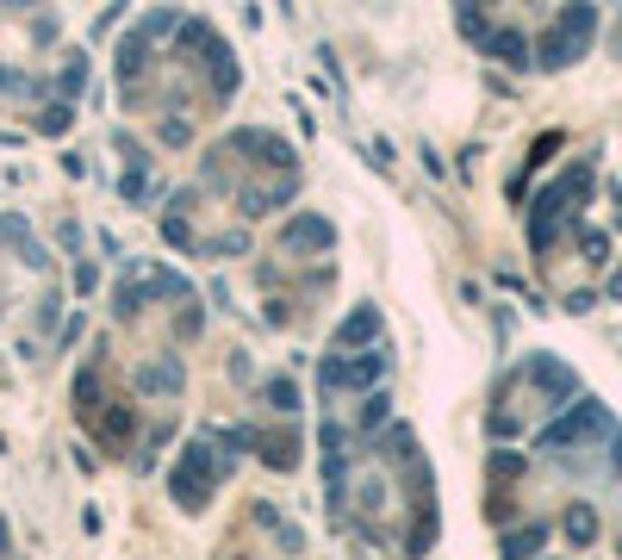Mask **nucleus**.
Returning a JSON list of instances; mask_svg holds the SVG:
<instances>
[{
	"label": "nucleus",
	"mask_w": 622,
	"mask_h": 560,
	"mask_svg": "<svg viewBox=\"0 0 622 560\" xmlns=\"http://www.w3.org/2000/svg\"><path fill=\"white\" fill-rule=\"evenodd\" d=\"M88 430H94V436H100V443L113 448V454H125V448L137 443V417H131V411H125V405H118V411H100V417H94V424H88Z\"/></svg>",
	"instance_id": "4468645a"
},
{
	"label": "nucleus",
	"mask_w": 622,
	"mask_h": 560,
	"mask_svg": "<svg viewBox=\"0 0 622 560\" xmlns=\"http://www.w3.org/2000/svg\"><path fill=\"white\" fill-rule=\"evenodd\" d=\"M69 398H75V417L81 424H94L113 398H107V374H100V361H88V368H75V387H69Z\"/></svg>",
	"instance_id": "1a4fd4ad"
},
{
	"label": "nucleus",
	"mask_w": 622,
	"mask_h": 560,
	"mask_svg": "<svg viewBox=\"0 0 622 560\" xmlns=\"http://www.w3.org/2000/svg\"><path fill=\"white\" fill-rule=\"evenodd\" d=\"M380 454H386V467L411 473V467H417V430H411V424H393V430L380 436Z\"/></svg>",
	"instance_id": "dca6fc26"
},
{
	"label": "nucleus",
	"mask_w": 622,
	"mask_h": 560,
	"mask_svg": "<svg viewBox=\"0 0 622 560\" xmlns=\"http://www.w3.org/2000/svg\"><path fill=\"white\" fill-rule=\"evenodd\" d=\"M299 193V174H281V187H243V219H268Z\"/></svg>",
	"instance_id": "ddd939ff"
},
{
	"label": "nucleus",
	"mask_w": 622,
	"mask_h": 560,
	"mask_svg": "<svg viewBox=\"0 0 622 560\" xmlns=\"http://www.w3.org/2000/svg\"><path fill=\"white\" fill-rule=\"evenodd\" d=\"M548 542V529L542 523H529V529H505V555H535Z\"/></svg>",
	"instance_id": "b1692460"
},
{
	"label": "nucleus",
	"mask_w": 622,
	"mask_h": 560,
	"mask_svg": "<svg viewBox=\"0 0 622 560\" xmlns=\"http://www.w3.org/2000/svg\"><path fill=\"white\" fill-rule=\"evenodd\" d=\"M523 380L542 387L548 398H572V392H579V374H572L566 361H554V355H529V361H523Z\"/></svg>",
	"instance_id": "6e6552de"
},
{
	"label": "nucleus",
	"mask_w": 622,
	"mask_h": 560,
	"mask_svg": "<svg viewBox=\"0 0 622 560\" xmlns=\"http://www.w3.org/2000/svg\"><path fill=\"white\" fill-rule=\"evenodd\" d=\"M0 243L25 262V268H51V256H44V243L32 237V224L19 219V212H0Z\"/></svg>",
	"instance_id": "9d476101"
},
{
	"label": "nucleus",
	"mask_w": 622,
	"mask_h": 560,
	"mask_svg": "<svg viewBox=\"0 0 622 560\" xmlns=\"http://www.w3.org/2000/svg\"><path fill=\"white\" fill-rule=\"evenodd\" d=\"M585 193H591V163L566 168L554 187H542V193H535V206H529V249H535V256H548V249H554L561 219H572V212L585 206Z\"/></svg>",
	"instance_id": "f257e3e1"
},
{
	"label": "nucleus",
	"mask_w": 622,
	"mask_h": 560,
	"mask_svg": "<svg viewBox=\"0 0 622 560\" xmlns=\"http://www.w3.org/2000/svg\"><path fill=\"white\" fill-rule=\"evenodd\" d=\"M330 342H337V349H367V342H380V305H355L337 324Z\"/></svg>",
	"instance_id": "f8f14e48"
},
{
	"label": "nucleus",
	"mask_w": 622,
	"mask_h": 560,
	"mask_svg": "<svg viewBox=\"0 0 622 560\" xmlns=\"http://www.w3.org/2000/svg\"><path fill=\"white\" fill-rule=\"evenodd\" d=\"M100 275H94V262H75V293H94Z\"/></svg>",
	"instance_id": "cd10ccee"
},
{
	"label": "nucleus",
	"mask_w": 622,
	"mask_h": 560,
	"mask_svg": "<svg viewBox=\"0 0 622 560\" xmlns=\"http://www.w3.org/2000/svg\"><path fill=\"white\" fill-rule=\"evenodd\" d=\"M386 417H393V398L374 387L367 398H361V417H355V430H367V436H374V430H386Z\"/></svg>",
	"instance_id": "a211bd4d"
},
{
	"label": "nucleus",
	"mask_w": 622,
	"mask_h": 560,
	"mask_svg": "<svg viewBox=\"0 0 622 560\" xmlns=\"http://www.w3.org/2000/svg\"><path fill=\"white\" fill-rule=\"evenodd\" d=\"M255 454H262V461L274 467V473H286V467L299 461V430H281V436H262V443H255Z\"/></svg>",
	"instance_id": "f3484780"
},
{
	"label": "nucleus",
	"mask_w": 622,
	"mask_h": 560,
	"mask_svg": "<svg viewBox=\"0 0 622 560\" xmlns=\"http://www.w3.org/2000/svg\"><path fill=\"white\" fill-rule=\"evenodd\" d=\"M0 312H6V305H0Z\"/></svg>",
	"instance_id": "7c9ffc66"
},
{
	"label": "nucleus",
	"mask_w": 622,
	"mask_h": 560,
	"mask_svg": "<svg viewBox=\"0 0 622 560\" xmlns=\"http://www.w3.org/2000/svg\"><path fill=\"white\" fill-rule=\"evenodd\" d=\"M591 436H610V411H604L598 398H585V405H572L566 417H554V424L535 436V448H542V454H554V461H572Z\"/></svg>",
	"instance_id": "20e7f679"
},
{
	"label": "nucleus",
	"mask_w": 622,
	"mask_h": 560,
	"mask_svg": "<svg viewBox=\"0 0 622 560\" xmlns=\"http://www.w3.org/2000/svg\"><path fill=\"white\" fill-rule=\"evenodd\" d=\"M367 163H374V168H393V144H386V137H374V144H367Z\"/></svg>",
	"instance_id": "bb28decb"
},
{
	"label": "nucleus",
	"mask_w": 622,
	"mask_h": 560,
	"mask_svg": "<svg viewBox=\"0 0 622 560\" xmlns=\"http://www.w3.org/2000/svg\"><path fill=\"white\" fill-rule=\"evenodd\" d=\"M591 32H598V6H591V0L561 6L554 25H548L542 44H535V62H542V69H566V62H579V56L591 51Z\"/></svg>",
	"instance_id": "7ed1b4c3"
},
{
	"label": "nucleus",
	"mask_w": 622,
	"mask_h": 560,
	"mask_svg": "<svg viewBox=\"0 0 622 560\" xmlns=\"http://www.w3.org/2000/svg\"><path fill=\"white\" fill-rule=\"evenodd\" d=\"M181 361L174 355H162V361H150V368H137V392H156V398H174L181 392Z\"/></svg>",
	"instance_id": "2eb2a0df"
},
{
	"label": "nucleus",
	"mask_w": 622,
	"mask_h": 560,
	"mask_svg": "<svg viewBox=\"0 0 622 560\" xmlns=\"http://www.w3.org/2000/svg\"><path fill=\"white\" fill-rule=\"evenodd\" d=\"M386 368H393V355L367 342L361 355H324L318 387H324V392H374L380 380H386Z\"/></svg>",
	"instance_id": "39448f33"
},
{
	"label": "nucleus",
	"mask_w": 622,
	"mask_h": 560,
	"mask_svg": "<svg viewBox=\"0 0 622 560\" xmlns=\"http://www.w3.org/2000/svg\"><path fill=\"white\" fill-rule=\"evenodd\" d=\"M225 144H230V150H249V163H262V168L299 174V156H292V144H286V137H274V131H262V125H243V131H230Z\"/></svg>",
	"instance_id": "423d86ee"
},
{
	"label": "nucleus",
	"mask_w": 622,
	"mask_h": 560,
	"mask_svg": "<svg viewBox=\"0 0 622 560\" xmlns=\"http://www.w3.org/2000/svg\"><path fill=\"white\" fill-rule=\"evenodd\" d=\"M162 144H193V125L187 118H162Z\"/></svg>",
	"instance_id": "a878e982"
},
{
	"label": "nucleus",
	"mask_w": 622,
	"mask_h": 560,
	"mask_svg": "<svg viewBox=\"0 0 622 560\" xmlns=\"http://www.w3.org/2000/svg\"><path fill=\"white\" fill-rule=\"evenodd\" d=\"M610 473H622V436L610 430Z\"/></svg>",
	"instance_id": "c85d7f7f"
},
{
	"label": "nucleus",
	"mask_w": 622,
	"mask_h": 560,
	"mask_svg": "<svg viewBox=\"0 0 622 560\" xmlns=\"http://www.w3.org/2000/svg\"><path fill=\"white\" fill-rule=\"evenodd\" d=\"M274 243H281L286 256H299V249H318V256H324V249L337 243V224L324 219V212H299V219L281 224V237H274Z\"/></svg>",
	"instance_id": "0eeeda50"
},
{
	"label": "nucleus",
	"mask_w": 622,
	"mask_h": 560,
	"mask_svg": "<svg viewBox=\"0 0 622 560\" xmlns=\"http://www.w3.org/2000/svg\"><path fill=\"white\" fill-rule=\"evenodd\" d=\"M566 542H579V548H585V542H591V536H598V517H591V504H572V510H566Z\"/></svg>",
	"instance_id": "aec40b11"
},
{
	"label": "nucleus",
	"mask_w": 622,
	"mask_h": 560,
	"mask_svg": "<svg viewBox=\"0 0 622 560\" xmlns=\"http://www.w3.org/2000/svg\"><path fill=\"white\" fill-rule=\"evenodd\" d=\"M57 243L69 249V256H81V243H88V230H81L75 219H62V224H57Z\"/></svg>",
	"instance_id": "393cba45"
},
{
	"label": "nucleus",
	"mask_w": 622,
	"mask_h": 560,
	"mask_svg": "<svg viewBox=\"0 0 622 560\" xmlns=\"http://www.w3.org/2000/svg\"><path fill=\"white\" fill-rule=\"evenodd\" d=\"M212 443H218V454H225V461H237L243 448H255L262 436H255L249 424H230V430H212Z\"/></svg>",
	"instance_id": "6ab92c4d"
},
{
	"label": "nucleus",
	"mask_w": 622,
	"mask_h": 560,
	"mask_svg": "<svg viewBox=\"0 0 622 560\" xmlns=\"http://www.w3.org/2000/svg\"><path fill=\"white\" fill-rule=\"evenodd\" d=\"M479 51L492 56V62H505V69H529V62H535V44H529L516 25H498V32H492Z\"/></svg>",
	"instance_id": "9b49d317"
},
{
	"label": "nucleus",
	"mask_w": 622,
	"mask_h": 560,
	"mask_svg": "<svg viewBox=\"0 0 622 560\" xmlns=\"http://www.w3.org/2000/svg\"><path fill=\"white\" fill-rule=\"evenodd\" d=\"M57 88H62V100H81V88H88V56H81V51L69 56V62H62Z\"/></svg>",
	"instance_id": "412c9836"
},
{
	"label": "nucleus",
	"mask_w": 622,
	"mask_h": 560,
	"mask_svg": "<svg viewBox=\"0 0 622 560\" xmlns=\"http://www.w3.org/2000/svg\"><path fill=\"white\" fill-rule=\"evenodd\" d=\"M225 473H230V461L218 454V443H187L181 454H174V473H169V499L181 504V510H206Z\"/></svg>",
	"instance_id": "f03ea898"
},
{
	"label": "nucleus",
	"mask_w": 622,
	"mask_h": 560,
	"mask_svg": "<svg viewBox=\"0 0 622 560\" xmlns=\"http://www.w3.org/2000/svg\"><path fill=\"white\" fill-rule=\"evenodd\" d=\"M69 125H75V107H69V100H51V107L38 112V131H44V137H62Z\"/></svg>",
	"instance_id": "5701e85b"
},
{
	"label": "nucleus",
	"mask_w": 622,
	"mask_h": 560,
	"mask_svg": "<svg viewBox=\"0 0 622 560\" xmlns=\"http://www.w3.org/2000/svg\"><path fill=\"white\" fill-rule=\"evenodd\" d=\"M262 398H268V405H274V411H281V417H292V411H299V387H292V380H286V374H274V380H268V387H262Z\"/></svg>",
	"instance_id": "4be33fe9"
},
{
	"label": "nucleus",
	"mask_w": 622,
	"mask_h": 560,
	"mask_svg": "<svg viewBox=\"0 0 622 560\" xmlns=\"http://www.w3.org/2000/svg\"><path fill=\"white\" fill-rule=\"evenodd\" d=\"M6 548H13V536H6V523H0V555H6Z\"/></svg>",
	"instance_id": "c756f323"
}]
</instances>
